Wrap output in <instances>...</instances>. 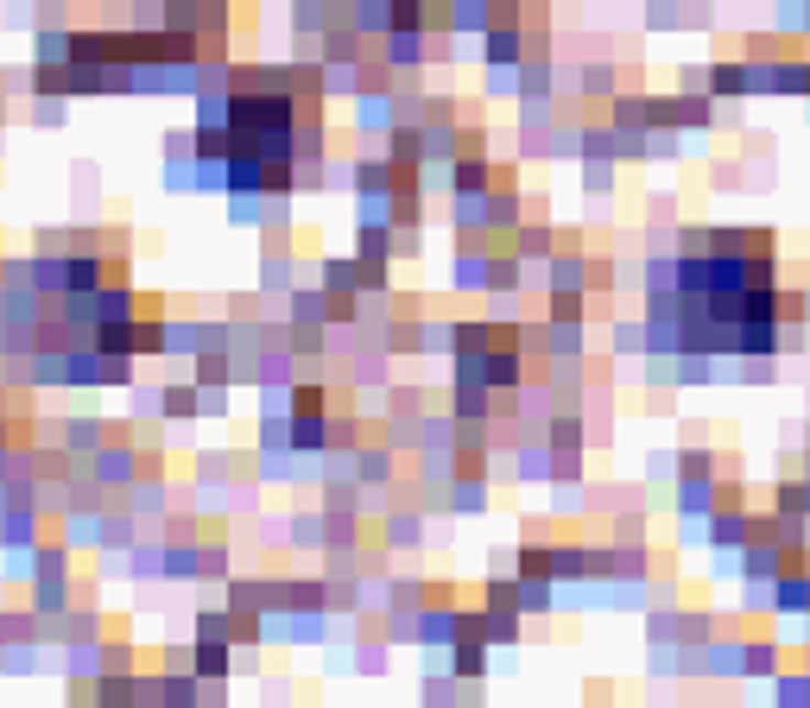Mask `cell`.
<instances>
[{"label":"cell","mask_w":810,"mask_h":708,"mask_svg":"<svg viewBox=\"0 0 810 708\" xmlns=\"http://www.w3.org/2000/svg\"><path fill=\"white\" fill-rule=\"evenodd\" d=\"M595 708H602V703H595Z\"/></svg>","instance_id":"6da1fadb"}]
</instances>
